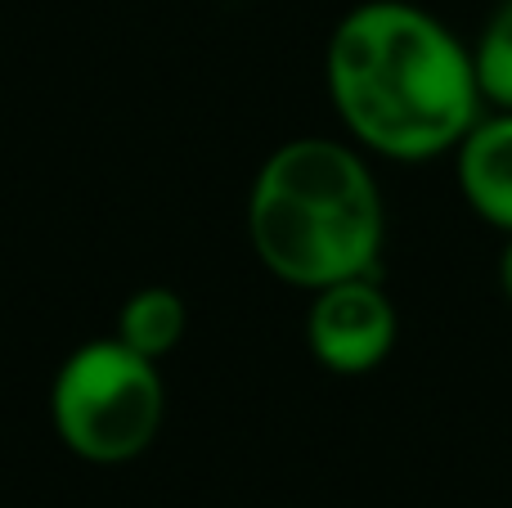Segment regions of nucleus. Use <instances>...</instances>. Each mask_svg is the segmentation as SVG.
I'll return each instance as SVG.
<instances>
[{"mask_svg":"<svg viewBox=\"0 0 512 508\" xmlns=\"http://www.w3.org/2000/svg\"><path fill=\"white\" fill-rule=\"evenodd\" d=\"M328 95L364 149L396 162L454 153L481 117L472 50L423 5H355L328 41Z\"/></svg>","mask_w":512,"mask_h":508,"instance_id":"1","label":"nucleus"},{"mask_svg":"<svg viewBox=\"0 0 512 508\" xmlns=\"http://www.w3.org/2000/svg\"><path fill=\"white\" fill-rule=\"evenodd\" d=\"M248 234L265 270L297 288L373 275L382 252V194L355 149L288 140L256 171Z\"/></svg>","mask_w":512,"mask_h":508,"instance_id":"2","label":"nucleus"},{"mask_svg":"<svg viewBox=\"0 0 512 508\" xmlns=\"http://www.w3.org/2000/svg\"><path fill=\"white\" fill-rule=\"evenodd\" d=\"M162 378L149 356L117 342H90L63 360L50 392L54 432L90 464H126L162 428Z\"/></svg>","mask_w":512,"mask_h":508,"instance_id":"3","label":"nucleus"},{"mask_svg":"<svg viewBox=\"0 0 512 508\" xmlns=\"http://www.w3.org/2000/svg\"><path fill=\"white\" fill-rule=\"evenodd\" d=\"M306 342L310 356L333 374H373L396 347V306L373 284V275L337 279L328 288H315Z\"/></svg>","mask_w":512,"mask_h":508,"instance_id":"4","label":"nucleus"},{"mask_svg":"<svg viewBox=\"0 0 512 508\" xmlns=\"http://www.w3.org/2000/svg\"><path fill=\"white\" fill-rule=\"evenodd\" d=\"M454 176L468 207L495 230L512 234V113L495 108L472 122L454 149Z\"/></svg>","mask_w":512,"mask_h":508,"instance_id":"5","label":"nucleus"},{"mask_svg":"<svg viewBox=\"0 0 512 508\" xmlns=\"http://www.w3.org/2000/svg\"><path fill=\"white\" fill-rule=\"evenodd\" d=\"M117 329H122L117 338L131 351L158 360V356H167L180 342V333H185V302H180L171 288H144V293H135L131 302L122 306Z\"/></svg>","mask_w":512,"mask_h":508,"instance_id":"6","label":"nucleus"},{"mask_svg":"<svg viewBox=\"0 0 512 508\" xmlns=\"http://www.w3.org/2000/svg\"><path fill=\"white\" fill-rule=\"evenodd\" d=\"M472 68H477L481 99L512 113V0H499L495 14L486 18L481 41L472 45Z\"/></svg>","mask_w":512,"mask_h":508,"instance_id":"7","label":"nucleus"},{"mask_svg":"<svg viewBox=\"0 0 512 508\" xmlns=\"http://www.w3.org/2000/svg\"><path fill=\"white\" fill-rule=\"evenodd\" d=\"M499 293H504V302L512 306V234H508L504 252H499Z\"/></svg>","mask_w":512,"mask_h":508,"instance_id":"8","label":"nucleus"}]
</instances>
